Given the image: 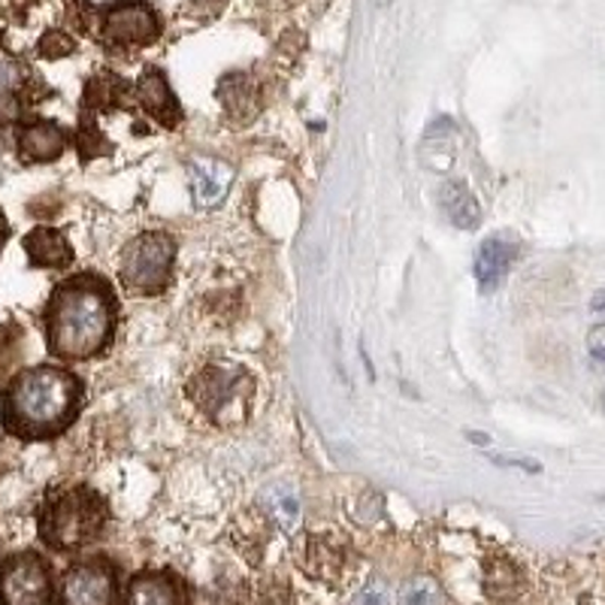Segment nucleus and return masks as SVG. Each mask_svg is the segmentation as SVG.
<instances>
[{
  "mask_svg": "<svg viewBox=\"0 0 605 605\" xmlns=\"http://www.w3.org/2000/svg\"><path fill=\"white\" fill-rule=\"evenodd\" d=\"M49 351L64 361H88L104 354L116 337V300L104 279L76 276L55 291L46 310Z\"/></svg>",
  "mask_w": 605,
  "mask_h": 605,
  "instance_id": "f257e3e1",
  "label": "nucleus"
},
{
  "mask_svg": "<svg viewBox=\"0 0 605 605\" xmlns=\"http://www.w3.org/2000/svg\"><path fill=\"white\" fill-rule=\"evenodd\" d=\"M82 403V382L61 366H34L3 394V424L25 439H46L68 427Z\"/></svg>",
  "mask_w": 605,
  "mask_h": 605,
  "instance_id": "f03ea898",
  "label": "nucleus"
},
{
  "mask_svg": "<svg viewBox=\"0 0 605 605\" xmlns=\"http://www.w3.org/2000/svg\"><path fill=\"white\" fill-rule=\"evenodd\" d=\"M107 524V506L88 487L55 494L40 515V533L55 552H76L95 542Z\"/></svg>",
  "mask_w": 605,
  "mask_h": 605,
  "instance_id": "7ed1b4c3",
  "label": "nucleus"
},
{
  "mask_svg": "<svg viewBox=\"0 0 605 605\" xmlns=\"http://www.w3.org/2000/svg\"><path fill=\"white\" fill-rule=\"evenodd\" d=\"M176 261V245L167 233L148 230L140 233L136 240L128 242V249L121 252V267L119 279L121 285L140 297H155L161 294L170 273H173Z\"/></svg>",
  "mask_w": 605,
  "mask_h": 605,
  "instance_id": "20e7f679",
  "label": "nucleus"
},
{
  "mask_svg": "<svg viewBox=\"0 0 605 605\" xmlns=\"http://www.w3.org/2000/svg\"><path fill=\"white\" fill-rule=\"evenodd\" d=\"M0 605H55L52 569L40 554H15L3 564Z\"/></svg>",
  "mask_w": 605,
  "mask_h": 605,
  "instance_id": "39448f33",
  "label": "nucleus"
},
{
  "mask_svg": "<svg viewBox=\"0 0 605 605\" xmlns=\"http://www.w3.org/2000/svg\"><path fill=\"white\" fill-rule=\"evenodd\" d=\"M61 605H119V581L107 560H82L61 581Z\"/></svg>",
  "mask_w": 605,
  "mask_h": 605,
  "instance_id": "423d86ee",
  "label": "nucleus"
},
{
  "mask_svg": "<svg viewBox=\"0 0 605 605\" xmlns=\"http://www.w3.org/2000/svg\"><path fill=\"white\" fill-rule=\"evenodd\" d=\"M240 370H230V366H206L201 370L194 382H191V400L201 406L206 415L221 418L228 412L230 406L237 403L240 397V382H242Z\"/></svg>",
  "mask_w": 605,
  "mask_h": 605,
  "instance_id": "0eeeda50",
  "label": "nucleus"
},
{
  "mask_svg": "<svg viewBox=\"0 0 605 605\" xmlns=\"http://www.w3.org/2000/svg\"><path fill=\"white\" fill-rule=\"evenodd\" d=\"M107 37L116 46H146L158 37V19L140 0H124L107 15Z\"/></svg>",
  "mask_w": 605,
  "mask_h": 605,
  "instance_id": "6e6552de",
  "label": "nucleus"
},
{
  "mask_svg": "<svg viewBox=\"0 0 605 605\" xmlns=\"http://www.w3.org/2000/svg\"><path fill=\"white\" fill-rule=\"evenodd\" d=\"M124 605H189L185 588L167 569L136 572L124 588Z\"/></svg>",
  "mask_w": 605,
  "mask_h": 605,
  "instance_id": "1a4fd4ad",
  "label": "nucleus"
},
{
  "mask_svg": "<svg viewBox=\"0 0 605 605\" xmlns=\"http://www.w3.org/2000/svg\"><path fill=\"white\" fill-rule=\"evenodd\" d=\"M515 257H518V240H511L506 233L487 237L482 242V249H479V255H475V264H472L479 288L482 291H494L506 279Z\"/></svg>",
  "mask_w": 605,
  "mask_h": 605,
  "instance_id": "9d476101",
  "label": "nucleus"
},
{
  "mask_svg": "<svg viewBox=\"0 0 605 605\" xmlns=\"http://www.w3.org/2000/svg\"><path fill=\"white\" fill-rule=\"evenodd\" d=\"M136 97H140V104H143L148 116L155 121H161L164 128H176L182 121V109H179L170 85H167V80H164L158 70H148L146 76L140 80Z\"/></svg>",
  "mask_w": 605,
  "mask_h": 605,
  "instance_id": "9b49d317",
  "label": "nucleus"
},
{
  "mask_svg": "<svg viewBox=\"0 0 605 605\" xmlns=\"http://www.w3.org/2000/svg\"><path fill=\"white\" fill-rule=\"evenodd\" d=\"M27 257L34 267L46 269H64L73 264V249H70L68 237L61 230L37 228L25 237Z\"/></svg>",
  "mask_w": 605,
  "mask_h": 605,
  "instance_id": "f8f14e48",
  "label": "nucleus"
},
{
  "mask_svg": "<svg viewBox=\"0 0 605 605\" xmlns=\"http://www.w3.org/2000/svg\"><path fill=\"white\" fill-rule=\"evenodd\" d=\"M230 185H233V170L228 164L216 161V158H197L191 164V189L203 206H216L218 201H225Z\"/></svg>",
  "mask_w": 605,
  "mask_h": 605,
  "instance_id": "ddd939ff",
  "label": "nucleus"
},
{
  "mask_svg": "<svg viewBox=\"0 0 605 605\" xmlns=\"http://www.w3.org/2000/svg\"><path fill=\"white\" fill-rule=\"evenodd\" d=\"M19 148H22L25 161H55L68 148V134L52 121H37L22 131Z\"/></svg>",
  "mask_w": 605,
  "mask_h": 605,
  "instance_id": "4468645a",
  "label": "nucleus"
},
{
  "mask_svg": "<svg viewBox=\"0 0 605 605\" xmlns=\"http://www.w3.org/2000/svg\"><path fill=\"white\" fill-rule=\"evenodd\" d=\"M439 201H443V209L448 221H455L458 228L463 230H472L479 228V221H482V209H479V203L472 197V191L463 185V182H448L439 194Z\"/></svg>",
  "mask_w": 605,
  "mask_h": 605,
  "instance_id": "2eb2a0df",
  "label": "nucleus"
},
{
  "mask_svg": "<svg viewBox=\"0 0 605 605\" xmlns=\"http://www.w3.org/2000/svg\"><path fill=\"white\" fill-rule=\"evenodd\" d=\"M109 148V143L104 136L97 134V128H82L80 131V152L82 158H95V155H104Z\"/></svg>",
  "mask_w": 605,
  "mask_h": 605,
  "instance_id": "dca6fc26",
  "label": "nucleus"
},
{
  "mask_svg": "<svg viewBox=\"0 0 605 605\" xmlns=\"http://www.w3.org/2000/svg\"><path fill=\"white\" fill-rule=\"evenodd\" d=\"M43 55L46 58H58V55H68V52H73V43L64 37V34H49L46 40H43Z\"/></svg>",
  "mask_w": 605,
  "mask_h": 605,
  "instance_id": "f3484780",
  "label": "nucleus"
},
{
  "mask_svg": "<svg viewBox=\"0 0 605 605\" xmlns=\"http://www.w3.org/2000/svg\"><path fill=\"white\" fill-rule=\"evenodd\" d=\"M591 351L596 361H605V327H596L591 334Z\"/></svg>",
  "mask_w": 605,
  "mask_h": 605,
  "instance_id": "a211bd4d",
  "label": "nucleus"
},
{
  "mask_svg": "<svg viewBox=\"0 0 605 605\" xmlns=\"http://www.w3.org/2000/svg\"><path fill=\"white\" fill-rule=\"evenodd\" d=\"M591 310H593V312H603V310H605V291H600V294L593 297Z\"/></svg>",
  "mask_w": 605,
  "mask_h": 605,
  "instance_id": "6ab92c4d",
  "label": "nucleus"
},
{
  "mask_svg": "<svg viewBox=\"0 0 605 605\" xmlns=\"http://www.w3.org/2000/svg\"><path fill=\"white\" fill-rule=\"evenodd\" d=\"M10 237V228H7V218L0 216V245H3V240Z\"/></svg>",
  "mask_w": 605,
  "mask_h": 605,
  "instance_id": "aec40b11",
  "label": "nucleus"
},
{
  "mask_svg": "<svg viewBox=\"0 0 605 605\" xmlns=\"http://www.w3.org/2000/svg\"><path fill=\"white\" fill-rule=\"evenodd\" d=\"M470 439H472V443H475V445H487V443H491V439H487L484 433H470Z\"/></svg>",
  "mask_w": 605,
  "mask_h": 605,
  "instance_id": "412c9836",
  "label": "nucleus"
},
{
  "mask_svg": "<svg viewBox=\"0 0 605 605\" xmlns=\"http://www.w3.org/2000/svg\"><path fill=\"white\" fill-rule=\"evenodd\" d=\"M376 3H378V7H388L390 0H376Z\"/></svg>",
  "mask_w": 605,
  "mask_h": 605,
  "instance_id": "4be33fe9",
  "label": "nucleus"
},
{
  "mask_svg": "<svg viewBox=\"0 0 605 605\" xmlns=\"http://www.w3.org/2000/svg\"><path fill=\"white\" fill-rule=\"evenodd\" d=\"M603 412H605V390H603Z\"/></svg>",
  "mask_w": 605,
  "mask_h": 605,
  "instance_id": "5701e85b",
  "label": "nucleus"
}]
</instances>
